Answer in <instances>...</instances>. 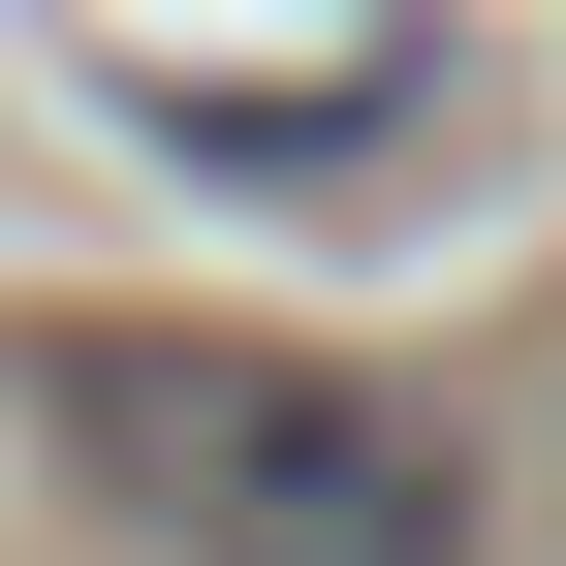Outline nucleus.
<instances>
[{"instance_id":"obj_1","label":"nucleus","mask_w":566,"mask_h":566,"mask_svg":"<svg viewBox=\"0 0 566 566\" xmlns=\"http://www.w3.org/2000/svg\"><path fill=\"white\" fill-rule=\"evenodd\" d=\"M32 409L95 441V504L189 535V566H472V441H441L409 378H346V346H252V315H189V346H32Z\"/></svg>"}]
</instances>
